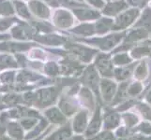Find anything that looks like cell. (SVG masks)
<instances>
[{"instance_id": "cell-1", "label": "cell", "mask_w": 151, "mask_h": 140, "mask_svg": "<svg viewBox=\"0 0 151 140\" xmlns=\"http://www.w3.org/2000/svg\"><path fill=\"white\" fill-rule=\"evenodd\" d=\"M139 15V9H129L124 13L120 14L116 18V23L114 25V29L116 30H122L129 26Z\"/></svg>"}, {"instance_id": "cell-2", "label": "cell", "mask_w": 151, "mask_h": 140, "mask_svg": "<svg viewBox=\"0 0 151 140\" xmlns=\"http://www.w3.org/2000/svg\"><path fill=\"white\" fill-rule=\"evenodd\" d=\"M72 132L77 134H85L86 127L88 125V112L86 110H81L73 117L71 123Z\"/></svg>"}, {"instance_id": "cell-3", "label": "cell", "mask_w": 151, "mask_h": 140, "mask_svg": "<svg viewBox=\"0 0 151 140\" xmlns=\"http://www.w3.org/2000/svg\"><path fill=\"white\" fill-rule=\"evenodd\" d=\"M101 108L98 107L96 111L94 112V115L92 116L90 122H88V125L86 127V130L85 132V136L86 138H93L100 131L101 127Z\"/></svg>"}, {"instance_id": "cell-4", "label": "cell", "mask_w": 151, "mask_h": 140, "mask_svg": "<svg viewBox=\"0 0 151 140\" xmlns=\"http://www.w3.org/2000/svg\"><path fill=\"white\" fill-rule=\"evenodd\" d=\"M44 116L47 119L48 122L52 124H56V125H62L67 122V118L60 110V108L57 107H50L47 110H45Z\"/></svg>"}, {"instance_id": "cell-5", "label": "cell", "mask_w": 151, "mask_h": 140, "mask_svg": "<svg viewBox=\"0 0 151 140\" xmlns=\"http://www.w3.org/2000/svg\"><path fill=\"white\" fill-rule=\"evenodd\" d=\"M72 133L73 132H72L70 123L69 122H67L66 123L62 124L59 128H57L55 131L50 134L45 138V140H65L66 138L70 136Z\"/></svg>"}, {"instance_id": "cell-6", "label": "cell", "mask_w": 151, "mask_h": 140, "mask_svg": "<svg viewBox=\"0 0 151 140\" xmlns=\"http://www.w3.org/2000/svg\"><path fill=\"white\" fill-rule=\"evenodd\" d=\"M101 92L104 101H112L114 96V93L116 92V83L109 80H102L101 81Z\"/></svg>"}, {"instance_id": "cell-7", "label": "cell", "mask_w": 151, "mask_h": 140, "mask_svg": "<svg viewBox=\"0 0 151 140\" xmlns=\"http://www.w3.org/2000/svg\"><path fill=\"white\" fill-rule=\"evenodd\" d=\"M6 133L8 136H12L17 140L24 139V131L23 127L21 126L19 122L9 121L7 124Z\"/></svg>"}, {"instance_id": "cell-8", "label": "cell", "mask_w": 151, "mask_h": 140, "mask_svg": "<svg viewBox=\"0 0 151 140\" xmlns=\"http://www.w3.org/2000/svg\"><path fill=\"white\" fill-rule=\"evenodd\" d=\"M120 122V117L118 116L116 112L113 110H107L104 114L103 125L105 130H112V129L118 126Z\"/></svg>"}, {"instance_id": "cell-9", "label": "cell", "mask_w": 151, "mask_h": 140, "mask_svg": "<svg viewBox=\"0 0 151 140\" xmlns=\"http://www.w3.org/2000/svg\"><path fill=\"white\" fill-rule=\"evenodd\" d=\"M98 69L103 76L112 77L113 76V67L110 59L107 56H101L97 61Z\"/></svg>"}, {"instance_id": "cell-10", "label": "cell", "mask_w": 151, "mask_h": 140, "mask_svg": "<svg viewBox=\"0 0 151 140\" xmlns=\"http://www.w3.org/2000/svg\"><path fill=\"white\" fill-rule=\"evenodd\" d=\"M127 7H128L127 3L124 2L123 0H121V1H116L107 5L105 9H104V13L110 15V16H114V15H116L117 13L122 11Z\"/></svg>"}, {"instance_id": "cell-11", "label": "cell", "mask_w": 151, "mask_h": 140, "mask_svg": "<svg viewBox=\"0 0 151 140\" xmlns=\"http://www.w3.org/2000/svg\"><path fill=\"white\" fill-rule=\"evenodd\" d=\"M135 26L139 28H144L150 34L151 33V9L147 8L142 15L141 19L135 24Z\"/></svg>"}, {"instance_id": "cell-12", "label": "cell", "mask_w": 151, "mask_h": 140, "mask_svg": "<svg viewBox=\"0 0 151 140\" xmlns=\"http://www.w3.org/2000/svg\"><path fill=\"white\" fill-rule=\"evenodd\" d=\"M48 125V122L45 120H40V122H38V124L36 125L33 129H31L30 131H28V134L24 136V140H29L36 138L40 136V133H42L45 129L46 126Z\"/></svg>"}, {"instance_id": "cell-13", "label": "cell", "mask_w": 151, "mask_h": 140, "mask_svg": "<svg viewBox=\"0 0 151 140\" xmlns=\"http://www.w3.org/2000/svg\"><path fill=\"white\" fill-rule=\"evenodd\" d=\"M55 98V95L54 91L52 92L50 89H47L41 92L39 98H37V99L39 100V103L41 107H46V106H49V104H51L52 102H54Z\"/></svg>"}, {"instance_id": "cell-14", "label": "cell", "mask_w": 151, "mask_h": 140, "mask_svg": "<svg viewBox=\"0 0 151 140\" xmlns=\"http://www.w3.org/2000/svg\"><path fill=\"white\" fill-rule=\"evenodd\" d=\"M135 65H131V66H127V67H122V68H118L114 72V76L118 80H127L131 77L132 71H133V67Z\"/></svg>"}, {"instance_id": "cell-15", "label": "cell", "mask_w": 151, "mask_h": 140, "mask_svg": "<svg viewBox=\"0 0 151 140\" xmlns=\"http://www.w3.org/2000/svg\"><path fill=\"white\" fill-rule=\"evenodd\" d=\"M19 122L21 124V126L23 127L24 131L28 132L37 125L39 120H38V118H23V119H20Z\"/></svg>"}, {"instance_id": "cell-16", "label": "cell", "mask_w": 151, "mask_h": 140, "mask_svg": "<svg viewBox=\"0 0 151 140\" xmlns=\"http://www.w3.org/2000/svg\"><path fill=\"white\" fill-rule=\"evenodd\" d=\"M148 36H149V33L147 30H145L144 28H139V29L132 31V32L129 35L127 41H137L139 39L147 38Z\"/></svg>"}, {"instance_id": "cell-17", "label": "cell", "mask_w": 151, "mask_h": 140, "mask_svg": "<svg viewBox=\"0 0 151 140\" xmlns=\"http://www.w3.org/2000/svg\"><path fill=\"white\" fill-rule=\"evenodd\" d=\"M86 81L87 84H89L91 86V88L93 89H96L97 91V88L99 86V80H98V75L94 70H88L87 74L86 76Z\"/></svg>"}, {"instance_id": "cell-18", "label": "cell", "mask_w": 151, "mask_h": 140, "mask_svg": "<svg viewBox=\"0 0 151 140\" xmlns=\"http://www.w3.org/2000/svg\"><path fill=\"white\" fill-rule=\"evenodd\" d=\"M129 96L128 93V84L127 83H123L120 87H119L118 91H116V99H114V103H117L119 101H123Z\"/></svg>"}, {"instance_id": "cell-19", "label": "cell", "mask_w": 151, "mask_h": 140, "mask_svg": "<svg viewBox=\"0 0 151 140\" xmlns=\"http://www.w3.org/2000/svg\"><path fill=\"white\" fill-rule=\"evenodd\" d=\"M142 91V85L139 82H135V83L132 84L129 87H128V93L129 95H137L138 93Z\"/></svg>"}, {"instance_id": "cell-20", "label": "cell", "mask_w": 151, "mask_h": 140, "mask_svg": "<svg viewBox=\"0 0 151 140\" xmlns=\"http://www.w3.org/2000/svg\"><path fill=\"white\" fill-rule=\"evenodd\" d=\"M114 62L116 65H126V64H129V62H131V59H129L128 54L123 53V54L116 55V57H114Z\"/></svg>"}, {"instance_id": "cell-21", "label": "cell", "mask_w": 151, "mask_h": 140, "mask_svg": "<svg viewBox=\"0 0 151 140\" xmlns=\"http://www.w3.org/2000/svg\"><path fill=\"white\" fill-rule=\"evenodd\" d=\"M145 76H147V65H145V63L144 62V63H142L136 68L135 77H136L137 79H144Z\"/></svg>"}, {"instance_id": "cell-22", "label": "cell", "mask_w": 151, "mask_h": 140, "mask_svg": "<svg viewBox=\"0 0 151 140\" xmlns=\"http://www.w3.org/2000/svg\"><path fill=\"white\" fill-rule=\"evenodd\" d=\"M149 53V49L145 48V47H141V48H137L135 49V50H133V56L134 57H141L142 55H145V54H147Z\"/></svg>"}, {"instance_id": "cell-23", "label": "cell", "mask_w": 151, "mask_h": 140, "mask_svg": "<svg viewBox=\"0 0 151 140\" xmlns=\"http://www.w3.org/2000/svg\"><path fill=\"white\" fill-rule=\"evenodd\" d=\"M128 2L129 5H132V6L136 7V8H143L145 5L144 0H128Z\"/></svg>"}, {"instance_id": "cell-24", "label": "cell", "mask_w": 151, "mask_h": 140, "mask_svg": "<svg viewBox=\"0 0 151 140\" xmlns=\"http://www.w3.org/2000/svg\"><path fill=\"white\" fill-rule=\"evenodd\" d=\"M65 140H85V137L83 134H71Z\"/></svg>"}, {"instance_id": "cell-25", "label": "cell", "mask_w": 151, "mask_h": 140, "mask_svg": "<svg viewBox=\"0 0 151 140\" xmlns=\"http://www.w3.org/2000/svg\"><path fill=\"white\" fill-rule=\"evenodd\" d=\"M0 140H17V139H15L12 136H8V134H2V136H0Z\"/></svg>"}, {"instance_id": "cell-26", "label": "cell", "mask_w": 151, "mask_h": 140, "mask_svg": "<svg viewBox=\"0 0 151 140\" xmlns=\"http://www.w3.org/2000/svg\"><path fill=\"white\" fill-rule=\"evenodd\" d=\"M147 100L151 103V90H150V92H148V95H147Z\"/></svg>"}, {"instance_id": "cell-27", "label": "cell", "mask_w": 151, "mask_h": 140, "mask_svg": "<svg viewBox=\"0 0 151 140\" xmlns=\"http://www.w3.org/2000/svg\"><path fill=\"white\" fill-rule=\"evenodd\" d=\"M144 1H145V4H147V3L149 1V0H144Z\"/></svg>"}, {"instance_id": "cell-28", "label": "cell", "mask_w": 151, "mask_h": 140, "mask_svg": "<svg viewBox=\"0 0 151 140\" xmlns=\"http://www.w3.org/2000/svg\"><path fill=\"white\" fill-rule=\"evenodd\" d=\"M93 140H98V139H96V138H94V139H93Z\"/></svg>"}]
</instances>
